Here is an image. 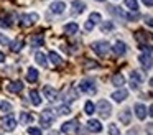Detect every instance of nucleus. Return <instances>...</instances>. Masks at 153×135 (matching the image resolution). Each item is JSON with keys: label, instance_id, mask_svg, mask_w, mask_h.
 <instances>
[{"label": "nucleus", "instance_id": "f257e3e1", "mask_svg": "<svg viewBox=\"0 0 153 135\" xmlns=\"http://www.w3.org/2000/svg\"><path fill=\"white\" fill-rule=\"evenodd\" d=\"M53 122H54L53 110H51V109H45V110L40 114V124H41V127L48 128L51 124H53Z\"/></svg>", "mask_w": 153, "mask_h": 135}, {"label": "nucleus", "instance_id": "f03ea898", "mask_svg": "<svg viewBox=\"0 0 153 135\" xmlns=\"http://www.w3.org/2000/svg\"><path fill=\"white\" fill-rule=\"evenodd\" d=\"M92 51H96V54H99L104 58V56L109 54L110 45L107 41H96V43H92Z\"/></svg>", "mask_w": 153, "mask_h": 135}, {"label": "nucleus", "instance_id": "7ed1b4c3", "mask_svg": "<svg viewBox=\"0 0 153 135\" xmlns=\"http://www.w3.org/2000/svg\"><path fill=\"white\" fill-rule=\"evenodd\" d=\"M97 110H99V115L102 119H109L110 114H112V105L109 104V101L102 99V101H99V104H97Z\"/></svg>", "mask_w": 153, "mask_h": 135}, {"label": "nucleus", "instance_id": "20e7f679", "mask_svg": "<svg viewBox=\"0 0 153 135\" xmlns=\"http://www.w3.org/2000/svg\"><path fill=\"white\" fill-rule=\"evenodd\" d=\"M79 91L82 92H87V94H96L97 89H96V84H94V79L91 78H86L79 82Z\"/></svg>", "mask_w": 153, "mask_h": 135}, {"label": "nucleus", "instance_id": "39448f33", "mask_svg": "<svg viewBox=\"0 0 153 135\" xmlns=\"http://www.w3.org/2000/svg\"><path fill=\"white\" fill-rule=\"evenodd\" d=\"M38 20H40V15L35 13V12H31V13H27V15H22L20 25L22 26H31V25H35Z\"/></svg>", "mask_w": 153, "mask_h": 135}, {"label": "nucleus", "instance_id": "423d86ee", "mask_svg": "<svg viewBox=\"0 0 153 135\" xmlns=\"http://www.w3.org/2000/svg\"><path fill=\"white\" fill-rule=\"evenodd\" d=\"M2 125H4V128L5 130H8V132H13L15 130V127H17V120H15V117L13 115H5L4 119H2Z\"/></svg>", "mask_w": 153, "mask_h": 135}, {"label": "nucleus", "instance_id": "0eeeda50", "mask_svg": "<svg viewBox=\"0 0 153 135\" xmlns=\"http://www.w3.org/2000/svg\"><path fill=\"white\" fill-rule=\"evenodd\" d=\"M77 128H79V120H77V119H73V120H69V122H64L61 130H63L64 134H71V132L77 130Z\"/></svg>", "mask_w": 153, "mask_h": 135}, {"label": "nucleus", "instance_id": "6e6552de", "mask_svg": "<svg viewBox=\"0 0 153 135\" xmlns=\"http://www.w3.org/2000/svg\"><path fill=\"white\" fill-rule=\"evenodd\" d=\"M133 110H135V115H137V119L138 120H145V117H146V107H145V104H135L133 105Z\"/></svg>", "mask_w": 153, "mask_h": 135}, {"label": "nucleus", "instance_id": "1a4fd4ad", "mask_svg": "<svg viewBox=\"0 0 153 135\" xmlns=\"http://www.w3.org/2000/svg\"><path fill=\"white\" fill-rule=\"evenodd\" d=\"M50 10L53 13H56V15H61V13L66 10V3H64V2H53L50 5Z\"/></svg>", "mask_w": 153, "mask_h": 135}, {"label": "nucleus", "instance_id": "9d476101", "mask_svg": "<svg viewBox=\"0 0 153 135\" xmlns=\"http://www.w3.org/2000/svg\"><path fill=\"white\" fill-rule=\"evenodd\" d=\"M77 97H79V92L74 91V89H69V91H66V92H64V95H63V99H64V102H66V104H69V102L76 101Z\"/></svg>", "mask_w": 153, "mask_h": 135}, {"label": "nucleus", "instance_id": "9b49d317", "mask_svg": "<svg viewBox=\"0 0 153 135\" xmlns=\"http://www.w3.org/2000/svg\"><path fill=\"white\" fill-rule=\"evenodd\" d=\"M127 97H128V91H125V89H119V91H115L112 94V99L115 102H122V101H125Z\"/></svg>", "mask_w": 153, "mask_h": 135}, {"label": "nucleus", "instance_id": "f8f14e48", "mask_svg": "<svg viewBox=\"0 0 153 135\" xmlns=\"http://www.w3.org/2000/svg\"><path fill=\"white\" fill-rule=\"evenodd\" d=\"M86 8V3L82 2V0H74L73 2V15H79V13H82V10Z\"/></svg>", "mask_w": 153, "mask_h": 135}, {"label": "nucleus", "instance_id": "ddd939ff", "mask_svg": "<svg viewBox=\"0 0 153 135\" xmlns=\"http://www.w3.org/2000/svg\"><path fill=\"white\" fill-rule=\"evenodd\" d=\"M87 127L91 128V132H96V134L102 132V124H100L99 120H96V119H91V120L87 122Z\"/></svg>", "mask_w": 153, "mask_h": 135}, {"label": "nucleus", "instance_id": "4468645a", "mask_svg": "<svg viewBox=\"0 0 153 135\" xmlns=\"http://www.w3.org/2000/svg\"><path fill=\"white\" fill-rule=\"evenodd\" d=\"M43 92H45V95H46L48 97V101H56L58 99V92L54 91L53 87H51V86H45V89H43Z\"/></svg>", "mask_w": 153, "mask_h": 135}, {"label": "nucleus", "instance_id": "2eb2a0df", "mask_svg": "<svg viewBox=\"0 0 153 135\" xmlns=\"http://www.w3.org/2000/svg\"><path fill=\"white\" fill-rule=\"evenodd\" d=\"M140 63H142V66L146 69L152 68V53H143V54L140 56Z\"/></svg>", "mask_w": 153, "mask_h": 135}, {"label": "nucleus", "instance_id": "dca6fc26", "mask_svg": "<svg viewBox=\"0 0 153 135\" xmlns=\"http://www.w3.org/2000/svg\"><path fill=\"white\" fill-rule=\"evenodd\" d=\"M125 51H127L125 43L123 41H115V45H114V53H115L117 56H122V54H125Z\"/></svg>", "mask_w": 153, "mask_h": 135}, {"label": "nucleus", "instance_id": "f3484780", "mask_svg": "<svg viewBox=\"0 0 153 135\" xmlns=\"http://www.w3.org/2000/svg\"><path fill=\"white\" fill-rule=\"evenodd\" d=\"M30 45L33 46V48H38V46H43L45 45V40L41 35H33L30 38Z\"/></svg>", "mask_w": 153, "mask_h": 135}, {"label": "nucleus", "instance_id": "a211bd4d", "mask_svg": "<svg viewBox=\"0 0 153 135\" xmlns=\"http://www.w3.org/2000/svg\"><path fill=\"white\" fill-rule=\"evenodd\" d=\"M48 56H50V61L53 63L54 66H63V58H61L56 51H50V54H48Z\"/></svg>", "mask_w": 153, "mask_h": 135}, {"label": "nucleus", "instance_id": "6ab92c4d", "mask_svg": "<svg viewBox=\"0 0 153 135\" xmlns=\"http://www.w3.org/2000/svg\"><path fill=\"white\" fill-rule=\"evenodd\" d=\"M130 109H123L122 112H120L119 114V119H120V122H122V124H125V125H128L130 124Z\"/></svg>", "mask_w": 153, "mask_h": 135}, {"label": "nucleus", "instance_id": "aec40b11", "mask_svg": "<svg viewBox=\"0 0 153 135\" xmlns=\"http://www.w3.org/2000/svg\"><path fill=\"white\" fill-rule=\"evenodd\" d=\"M33 120H35V115L33 114H27V112H22V114H20V122L23 125H30Z\"/></svg>", "mask_w": 153, "mask_h": 135}, {"label": "nucleus", "instance_id": "412c9836", "mask_svg": "<svg viewBox=\"0 0 153 135\" xmlns=\"http://www.w3.org/2000/svg\"><path fill=\"white\" fill-rule=\"evenodd\" d=\"M8 91L12 92V94H17V92H20V91H23V82L22 81H15V82H12L10 86H8Z\"/></svg>", "mask_w": 153, "mask_h": 135}, {"label": "nucleus", "instance_id": "4be33fe9", "mask_svg": "<svg viewBox=\"0 0 153 135\" xmlns=\"http://www.w3.org/2000/svg\"><path fill=\"white\" fill-rule=\"evenodd\" d=\"M23 45H25V40H23V38H17L13 43H12V51H13V53H18V51H22V48H23Z\"/></svg>", "mask_w": 153, "mask_h": 135}, {"label": "nucleus", "instance_id": "5701e85b", "mask_svg": "<svg viewBox=\"0 0 153 135\" xmlns=\"http://www.w3.org/2000/svg\"><path fill=\"white\" fill-rule=\"evenodd\" d=\"M30 99H31V104L33 105H40L41 104V95L38 94V91H35V89L30 91Z\"/></svg>", "mask_w": 153, "mask_h": 135}, {"label": "nucleus", "instance_id": "b1692460", "mask_svg": "<svg viewBox=\"0 0 153 135\" xmlns=\"http://www.w3.org/2000/svg\"><path fill=\"white\" fill-rule=\"evenodd\" d=\"M77 30H79V25H77V23H74V22L68 23V25L64 26V33H68V35H74Z\"/></svg>", "mask_w": 153, "mask_h": 135}, {"label": "nucleus", "instance_id": "393cba45", "mask_svg": "<svg viewBox=\"0 0 153 135\" xmlns=\"http://www.w3.org/2000/svg\"><path fill=\"white\" fill-rule=\"evenodd\" d=\"M36 79H38V71L35 68H30L27 72V81L28 82H36Z\"/></svg>", "mask_w": 153, "mask_h": 135}, {"label": "nucleus", "instance_id": "a878e982", "mask_svg": "<svg viewBox=\"0 0 153 135\" xmlns=\"http://www.w3.org/2000/svg\"><path fill=\"white\" fill-rule=\"evenodd\" d=\"M84 110H86L87 115H92L94 112H96V105H94V102L92 101H87L86 105H84Z\"/></svg>", "mask_w": 153, "mask_h": 135}, {"label": "nucleus", "instance_id": "bb28decb", "mask_svg": "<svg viewBox=\"0 0 153 135\" xmlns=\"http://www.w3.org/2000/svg\"><path fill=\"white\" fill-rule=\"evenodd\" d=\"M12 109H13V105H12L8 101H2V102H0V112H5V114H7V112L12 110Z\"/></svg>", "mask_w": 153, "mask_h": 135}, {"label": "nucleus", "instance_id": "cd10ccee", "mask_svg": "<svg viewBox=\"0 0 153 135\" xmlns=\"http://www.w3.org/2000/svg\"><path fill=\"white\" fill-rule=\"evenodd\" d=\"M112 82H114V86H123L125 84V78L122 74H115L112 78Z\"/></svg>", "mask_w": 153, "mask_h": 135}, {"label": "nucleus", "instance_id": "c85d7f7f", "mask_svg": "<svg viewBox=\"0 0 153 135\" xmlns=\"http://www.w3.org/2000/svg\"><path fill=\"white\" fill-rule=\"evenodd\" d=\"M132 82H137V84H140V82H143V78H142V74H140L138 71H132Z\"/></svg>", "mask_w": 153, "mask_h": 135}, {"label": "nucleus", "instance_id": "c756f323", "mask_svg": "<svg viewBox=\"0 0 153 135\" xmlns=\"http://www.w3.org/2000/svg\"><path fill=\"white\" fill-rule=\"evenodd\" d=\"M35 59H36V63H40L41 66H48L46 64V58H45L43 53H36V54H35Z\"/></svg>", "mask_w": 153, "mask_h": 135}, {"label": "nucleus", "instance_id": "7c9ffc66", "mask_svg": "<svg viewBox=\"0 0 153 135\" xmlns=\"http://www.w3.org/2000/svg\"><path fill=\"white\" fill-rule=\"evenodd\" d=\"M125 5L128 7L130 10H133V12L138 10V3H137V0H125Z\"/></svg>", "mask_w": 153, "mask_h": 135}, {"label": "nucleus", "instance_id": "2f4dec72", "mask_svg": "<svg viewBox=\"0 0 153 135\" xmlns=\"http://www.w3.org/2000/svg\"><path fill=\"white\" fill-rule=\"evenodd\" d=\"M100 20H102V18H100V15H99V13H97V12L91 13V16H89V22L92 23V25H96V23H99Z\"/></svg>", "mask_w": 153, "mask_h": 135}, {"label": "nucleus", "instance_id": "473e14b6", "mask_svg": "<svg viewBox=\"0 0 153 135\" xmlns=\"http://www.w3.org/2000/svg\"><path fill=\"white\" fill-rule=\"evenodd\" d=\"M100 28H102V31H104V33H105V31H112V30L115 28V25H114L112 22H105L102 26H100Z\"/></svg>", "mask_w": 153, "mask_h": 135}, {"label": "nucleus", "instance_id": "72a5a7b5", "mask_svg": "<svg viewBox=\"0 0 153 135\" xmlns=\"http://www.w3.org/2000/svg\"><path fill=\"white\" fill-rule=\"evenodd\" d=\"M109 134H110V135H120V130L117 128V125L110 124V125H109Z\"/></svg>", "mask_w": 153, "mask_h": 135}, {"label": "nucleus", "instance_id": "f704fd0d", "mask_svg": "<svg viewBox=\"0 0 153 135\" xmlns=\"http://www.w3.org/2000/svg\"><path fill=\"white\" fill-rule=\"evenodd\" d=\"M69 112H71V109L68 107V105H61V107L58 109V114L59 115H66V114H69Z\"/></svg>", "mask_w": 153, "mask_h": 135}, {"label": "nucleus", "instance_id": "c9c22d12", "mask_svg": "<svg viewBox=\"0 0 153 135\" xmlns=\"http://www.w3.org/2000/svg\"><path fill=\"white\" fill-rule=\"evenodd\" d=\"M27 132L30 135H41V130H40V128H36V127H30Z\"/></svg>", "mask_w": 153, "mask_h": 135}, {"label": "nucleus", "instance_id": "e433bc0d", "mask_svg": "<svg viewBox=\"0 0 153 135\" xmlns=\"http://www.w3.org/2000/svg\"><path fill=\"white\" fill-rule=\"evenodd\" d=\"M8 43H10V41H8L7 36H5V35H0V45H8Z\"/></svg>", "mask_w": 153, "mask_h": 135}, {"label": "nucleus", "instance_id": "4c0bfd02", "mask_svg": "<svg viewBox=\"0 0 153 135\" xmlns=\"http://www.w3.org/2000/svg\"><path fill=\"white\" fill-rule=\"evenodd\" d=\"M84 28H86V31H91V30L94 28V25L91 22H86V26H84Z\"/></svg>", "mask_w": 153, "mask_h": 135}, {"label": "nucleus", "instance_id": "58836bf2", "mask_svg": "<svg viewBox=\"0 0 153 135\" xmlns=\"http://www.w3.org/2000/svg\"><path fill=\"white\" fill-rule=\"evenodd\" d=\"M142 2H143V3H145V5H146V7H148V8H150V7H152V5H153V0H142Z\"/></svg>", "mask_w": 153, "mask_h": 135}, {"label": "nucleus", "instance_id": "ea45409f", "mask_svg": "<svg viewBox=\"0 0 153 135\" xmlns=\"http://www.w3.org/2000/svg\"><path fill=\"white\" fill-rule=\"evenodd\" d=\"M146 25H148V26H152V16H146Z\"/></svg>", "mask_w": 153, "mask_h": 135}, {"label": "nucleus", "instance_id": "a19ab883", "mask_svg": "<svg viewBox=\"0 0 153 135\" xmlns=\"http://www.w3.org/2000/svg\"><path fill=\"white\" fill-rule=\"evenodd\" d=\"M4 61H5V54L0 51V63H4Z\"/></svg>", "mask_w": 153, "mask_h": 135}, {"label": "nucleus", "instance_id": "79ce46f5", "mask_svg": "<svg viewBox=\"0 0 153 135\" xmlns=\"http://www.w3.org/2000/svg\"><path fill=\"white\" fill-rule=\"evenodd\" d=\"M127 135H137V130H130V132H128V134H127Z\"/></svg>", "mask_w": 153, "mask_h": 135}, {"label": "nucleus", "instance_id": "37998d69", "mask_svg": "<svg viewBox=\"0 0 153 135\" xmlns=\"http://www.w3.org/2000/svg\"><path fill=\"white\" fill-rule=\"evenodd\" d=\"M97 2H104V0H97Z\"/></svg>", "mask_w": 153, "mask_h": 135}]
</instances>
